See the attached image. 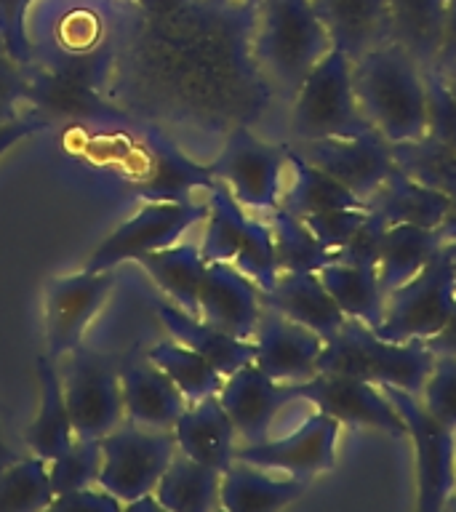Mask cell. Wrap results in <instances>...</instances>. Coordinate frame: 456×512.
<instances>
[{
	"mask_svg": "<svg viewBox=\"0 0 456 512\" xmlns=\"http://www.w3.org/2000/svg\"><path fill=\"white\" fill-rule=\"evenodd\" d=\"M312 166L334 176L350 192H355L363 203L382 187L395 171L392 144L384 139L376 128H368L363 134L344 136V139H318V142H302L299 150Z\"/></svg>",
	"mask_w": 456,
	"mask_h": 512,
	"instance_id": "cell-14",
	"label": "cell"
},
{
	"mask_svg": "<svg viewBox=\"0 0 456 512\" xmlns=\"http://www.w3.org/2000/svg\"><path fill=\"white\" fill-rule=\"evenodd\" d=\"M216 179L208 168L179 158L171 150L155 152L150 182L142 187L144 200H190V192L208 190Z\"/></svg>",
	"mask_w": 456,
	"mask_h": 512,
	"instance_id": "cell-37",
	"label": "cell"
},
{
	"mask_svg": "<svg viewBox=\"0 0 456 512\" xmlns=\"http://www.w3.org/2000/svg\"><path fill=\"white\" fill-rule=\"evenodd\" d=\"M54 488L48 480V462L30 454L0 470V512L51 510Z\"/></svg>",
	"mask_w": 456,
	"mask_h": 512,
	"instance_id": "cell-35",
	"label": "cell"
},
{
	"mask_svg": "<svg viewBox=\"0 0 456 512\" xmlns=\"http://www.w3.org/2000/svg\"><path fill=\"white\" fill-rule=\"evenodd\" d=\"M331 48L358 59L390 40L387 0H312Z\"/></svg>",
	"mask_w": 456,
	"mask_h": 512,
	"instance_id": "cell-22",
	"label": "cell"
},
{
	"mask_svg": "<svg viewBox=\"0 0 456 512\" xmlns=\"http://www.w3.org/2000/svg\"><path fill=\"white\" fill-rule=\"evenodd\" d=\"M120 387H123V408L128 422L150 430H171L187 408L182 390L171 382V376L144 360H126L120 366Z\"/></svg>",
	"mask_w": 456,
	"mask_h": 512,
	"instance_id": "cell-19",
	"label": "cell"
},
{
	"mask_svg": "<svg viewBox=\"0 0 456 512\" xmlns=\"http://www.w3.org/2000/svg\"><path fill=\"white\" fill-rule=\"evenodd\" d=\"M352 83L360 110L387 142H414L427 134L424 67L406 48L387 40L352 59Z\"/></svg>",
	"mask_w": 456,
	"mask_h": 512,
	"instance_id": "cell-1",
	"label": "cell"
},
{
	"mask_svg": "<svg viewBox=\"0 0 456 512\" xmlns=\"http://www.w3.org/2000/svg\"><path fill=\"white\" fill-rule=\"evenodd\" d=\"M222 472L176 451L155 486V499L168 512H208L219 507Z\"/></svg>",
	"mask_w": 456,
	"mask_h": 512,
	"instance_id": "cell-31",
	"label": "cell"
},
{
	"mask_svg": "<svg viewBox=\"0 0 456 512\" xmlns=\"http://www.w3.org/2000/svg\"><path fill=\"white\" fill-rule=\"evenodd\" d=\"M43 128H48V120L38 118V115H30V118H14L11 123H3V126H0V155L11 150L16 142H22V139H27V136L43 131Z\"/></svg>",
	"mask_w": 456,
	"mask_h": 512,
	"instance_id": "cell-46",
	"label": "cell"
},
{
	"mask_svg": "<svg viewBox=\"0 0 456 512\" xmlns=\"http://www.w3.org/2000/svg\"><path fill=\"white\" fill-rule=\"evenodd\" d=\"M448 0H387L390 40L422 67H435L443 43Z\"/></svg>",
	"mask_w": 456,
	"mask_h": 512,
	"instance_id": "cell-28",
	"label": "cell"
},
{
	"mask_svg": "<svg viewBox=\"0 0 456 512\" xmlns=\"http://www.w3.org/2000/svg\"><path fill=\"white\" fill-rule=\"evenodd\" d=\"M38 379H40V406L32 424L24 432V446L27 451L40 459H56L75 443L70 411L64 403L62 374L56 371L54 360L48 355L38 358Z\"/></svg>",
	"mask_w": 456,
	"mask_h": 512,
	"instance_id": "cell-26",
	"label": "cell"
},
{
	"mask_svg": "<svg viewBox=\"0 0 456 512\" xmlns=\"http://www.w3.org/2000/svg\"><path fill=\"white\" fill-rule=\"evenodd\" d=\"M435 363V352L424 342H390L363 326L347 320L320 352L318 371L366 379L376 387H398L406 392H422Z\"/></svg>",
	"mask_w": 456,
	"mask_h": 512,
	"instance_id": "cell-3",
	"label": "cell"
},
{
	"mask_svg": "<svg viewBox=\"0 0 456 512\" xmlns=\"http://www.w3.org/2000/svg\"><path fill=\"white\" fill-rule=\"evenodd\" d=\"M171 430H174L176 448L195 462L219 472L235 462L238 432L216 395H208L198 403H187Z\"/></svg>",
	"mask_w": 456,
	"mask_h": 512,
	"instance_id": "cell-20",
	"label": "cell"
},
{
	"mask_svg": "<svg viewBox=\"0 0 456 512\" xmlns=\"http://www.w3.org/2000/svg\"><path fill=\"white\" fill-rule=\"evenodd\" d=\"M456 62V0H448L446 8V27H443V43H440V54L435 67H446Z\"/></svg>",
	"mask_w": 456,
	"mask_h": 512,
	"instance_id": "cell-47",
	"label": "cell"
},
{
	"mask_svg": "<svg viewBox=\"0 0 456 512\" xmlns=\"http://www.w3.org/2000/svg\"><path fill=\"white\" fill-rule=\"evenodd\" d=\"M38 0H0V40L19 64H30V11Z\"/></svg>",
	"mask_w": 456,
	"mask_h": 512,
	"instance_id": "cell-42",
	"label": "cell"
},
{
	"mask_svg": "<svg viewBox=\"0 0 456 512\" xmlns=\"http://www.w3.org/2000/svg\"><path fill=\"white\" fill-rule=\"evenodd\" d=\"M307 480L262 470L256 464L235 462L222 472L219 507L227 512H275L304 494Z\"/></svg>",
	"mask_w": 456,
	"mask_h": 512,
	"instance_id": "cell-23",
	"label": "cell"
},
{
	"mask_svg": "<svg viewBox=\"0 0 456 512\" xmlns=\"http://www.w3.org/2000/svg\"><path fill=\"white\" fill-rule=\"evenodd\" d=\"M51 510H94V512H120L123 510V502L118 496H112L110 491H104L99 483L86 488H78V491H70V494L54 496L51 502Z\"/></svg>",
	"mask_w": 456,
	"mask_h": 512,
	"instance_id": "cell-45",
	"label": "cell"
},
{
	"mask_svg": "<svg viewBox=\"0 0 456 512\" xmlns=\"http://www.w3.org/2000/svg\"><path fill=\"white\" fill-rule=\"evenodd\" d=\"M296 398L315 406V411L334 416L342 427L376 430L390 438H406V424L387 392L366 379L318 371L307 382L294 384Z\"/></svg>",
	"mask_w": 456,
	"mask_h": 512,
	"instance_id": "cell-12",
	"label": "cell"
},
{
	"mask_svg": "<svg viewBox=\"0 0 456 512\" xmlns=\"http://www.w3.org/2000/svg\"><path fill=\"white\" fill-rule=\"evenodd\" d=\"M443 235L432 227L419 224H390L384 232L382 256L376 264L379 286L384 294H392L395 288L411 280L432 256L443 248Z\"/></svg>",
	"mask_w": 456,
	"mask_h": 512,
	"instance_id": "cell-29",
	"label": "cell"
},
{
	"mask_svg": "<svg viewBox=\"0 0 456 512\" xmlns=\"http://www.w3.org/2000/svg\"><path fill=\"white\" fill-rule=\"evenodd\" d=\"M22 67L24 64L16 62L0 40V126L19 118L16 110L30 96V80H27Z\"/></svg>",
	"mask_w": 456,
	"mask_h": 512,
	"instance_id": "cell-44",
	"label": "cell"
},
{
	"mask_svg": "<svg viewBox=\"0 0 456 512\" xmlns=\"http://www.w3.org/2000/svg\"><path fill=\"white\" fill-rule=\"evenodd\" d=\"M339 435H342V424L336 422L334 416L315 411L294 432H288L283 438L243 443V446L235 448V459L256 464L262 470L310 480L320 472H328L336 464Z\"/></svg>",
	"mask_w": 456,
	"mask_h": 512,
	"instance_id": "cell-13",
	"label": "cell"
},
{
	"mask_svg": "<svg viewBox=\"0 0 456 512\" xmlns=\"http://www.w3.org/2000/svg\"><path fill=\"white\" fill-rule=\"evenodd\" d=\"M451 206V195L435 187L416 182L414 176L395 168L390 179L368 198L366 208L387 219V224H419L438 230L446 211Z\"/></svg>",
	"mask_w": 456,
	"mask_h": 512,
	"instance_id": "cell-25",
	"label": "cell"
},
{
	"mask_svg": "<svg viewBox=\"0 0 456 512\" xmlns=\"http://www.w3.org/2000/svg\"><path fill=\"white\" fill-rule=\"evenodd\" d=\"M262 304L302 323L326 342L347 323V315L328 294L318 272H280L275 286L262 291Z\"/></svg>",
	"mask_w": 456,
	"mask_h": 512,
	"instance_id": "cell-21",
	"label": "cell"
},
{
	"mask_svg": "<svg viewBox=\"0 0 456 512\" xmlns=\"http://www.w3.org/2000/svg\"><path fill=\"white\" fill-rule=\"evenodd\" d=\"M427 80V134L456 150V99L440 78L438 67H424Z\"/></svg>",
	"mask_w": 456,
	"mask_h": 512,
	"instance_id": "cell-41",
	"label": "cell"
},
{
	"mask_svg": "<svg viewBox=\"0 0 456 512\" xmlns=\"http://www.w3.org/2000/svg\"><path fill=\"white\" fill-rule=\"evenodd\" d=\"M366 211L368 208H334V211H320V214L302 216V219L312 235L336 256V251L344 246V240L350 238Z\"/></svg>",
	"mask_w": 456,
	"mask_h": 512,
	"instance_id": "cell-43",
	"label": "cell"
},
{
	"mask_svg": "<svg viewBox=\"0 0 456 512\" xmlns=\"http://www.w3.org/2000/svg\"><path fill=\"white\" fill-rule=\"evenodd\" d=\"M115 278L112 270H83L75 275L56 278L46 294V339L48 358H67L78 344H83L88 323L102 310L110 296Z\"/></svg>",
	"mask_w": 456,
	"mask_h": 512,
	"instance_id": "cell-15",
	"label": "cell"
},
{
	"mask_svg": "<svg viewBox=\"0 0 456 512\" xmlns=\"http://www.w3.org/2000/svg\"><path fill=\"white\" fill-rule=\"evenodd\" d=\"M176 451L174 430H150L134 422H120L102 438V470L96 483L118 496L126 507L155 491Z\"/></svg>",
	"mask_w": 456,
	"mask_h": 512,
	"instance_id": "cell-8",
	"label": "cell"
},
{
	"mask_svg": "<svg viewBox=\"0 0 456 512\" xmlns=\"http://www.w3.org/2000/svg\"><path fill=\"white\" fill-rule=\"evenodd\" d=\"M328 294L334 296L347 320H358L368 328H379L387 307V294L379 286V275L368 267H352L344 262H331L318 272Z\"/></svg>",
	"mask_w": 456,
	"mask_h": 512,
	"instance_id": "cell-32",
	"label": "cell"
},
{
	"mask_svg": "<svg viewBox=\"0 0 456 512\" xmlns=\"http://www.w3.org/2000/svg\"><path fill=\"white\" fill-rule=\"evenodd\" d=\"M456 307V270L446 243L414 278L387 294L376 334L390 342H427L446 326Z\"/></svg>",
	"mask_w": 456,
	"mask_h": 512,
	"instance_id": "cell-6",
	"label": "cell"
},
{
	"mask_svg": "<svg viewBox=\"0 0 456 512\" xmlns=\"http://www.w3.org/2000/svg\"><path fill=\"white\" fill-rule=\"evenodd\" d=\"M280 208H286L294 216H310L320 211H334V208H366V203L342 182H336L334 176L312 166L302 152L288 150Z\"/></svg>",
	"mask_w": 456,
	"mask_h": 512,
	"instance_id": "cell-27",
	"label": "cell"
},
{
	"mask_svg": "<svg viewBox=\"0 0 456 512\" xmlns=\"http://www.w3.org/2000/svg\"><path fill=\"white\" fill-rule=\"evenodd\" d=\"M438 232L443 235V240H454L456 238V192H451V206L446 211V219L438 227Z\"/></svg>",
	"mask_w": 456,
	"mask_h": 512,
	"instance_id": "cell-50",
	"label": "cell"
},
{
	"mask_svg": "<svg viewBox=\"0 0 456 512\" xmlns=\"http://www.w3.org/2000/svg\"><path fill=\"white\" fill-rule=\"evenodd\" d=\"M392 158L400 171L414 176L416 182L435 187L440 192H456V150L424 134L414 142L392 144Z\"/></svg>",
	"mask_w": 456,
	"mask_h": 512,
	"instance_id": "cell-36",
	"label": "cell"
},
{
	"mask_svg": "<svg viewBox=\"0 0 456 512\" xmlns=\"http://www.w3.org/2000/svg\"><path fill=\"white\" fill-rule=\"evenodd\" d=\"M387 219L376 211H366L360 224L352 230V235L344 240V246L336 251V262L352 264V267H368L376 270L379 256H382L384 232H387Z\"/></svg>",
	"mask_w": 456,
	"mask_h": 512,
	"instance_id": "cell-40",
	"label": "cell"
},
{
	"mask_svg": "<svg viewBox=\"0 0 456 512\" xmlns=\"http://www.w3.org/2000/svg\"><path fill=\"white\" fill-rule=\"evenodd\" d=\"M62 387L78 440H102L123 422L126 408H123L120 366L112 358H104L99 352L78 344L67 355Z\"/></svg>",
	"mask_w": 456,
	"mask_h": 512,
	"instance_id": "cell-9",
	"label": "cell"
},
{
	"mask_svg": "<svg viewBox=\"0 0 456 512\" xmlns=\"http://www.w3.org/2000/svg\"><path fill=\"white\" fill-rule=\"evenodd\" d=\"M144 270L150 272L155 286L166 294V299L182 307L190 315H198L200 304V283L206 275V259L200 254V246L192 243H174V246L160 248L152 254H144L136 259Z\"/></svg>",
	"mask_w": 456,
	"mask_h": 512,
	"instance_id": "cell-30",
	"label": "cell"
},
{
	"mask_svg": "<svg viewBox=\"0 0 456 512\" xmlns=\"http://www.w3.org/2000/svg\"><path fill=\"white\" fill-rule=\"evenodd\" d=\"M406 424L416 454V507L438 512L456 488V432L443 424L416 392L382 387Z\"/></svg>",
	"mask_w": 456,
	"mask_h": 512,
	"instance_id": "cell-7",
	"label": "cell"
},
{
	"mask_svg": "<svg viewBox=\"0 0 456 512\" xmlns=\"http://www.w3.org/2000/svg\"><path fill=\"white\" fill-rule=\"evenodd\" d=\"M240 6H246V8H256L259 6V3H262V0H238Z\"/></svg>",
	"mask_w": 456,
	"mask_h": 512,
	"instance_id": "cell-54",
	"label": "cell"
},
{
	"mask_svg": "<svg viewBox=\"0 0 456 512\" xmlns=\"http://www.w3.org/2000/svg\"><path fill=\"white\" fill-rule=\"evenodd\" d=\"M446 254H448V259H451V264H454V270H456V238L448 240V243H446Z\"/></svg>",
	"mask_w": 456,
	"mask_h": 512,
	"instance_id": "cell-52",
	"label": "cell"
},
{
	"mask_svg": "<svg viewBox=\"0 0 456 512\" xmlns=\"http://www.w3.org/2000/svg\"><path fill=\"white\" fill-rule=\"evenodd\" d=\"M200 318L238 339H254L262 318V291L230 262H208L200 283Z\"/></svg>",
	"mask_w": 456,
	"mask_h": 512,
	"instance_id": "cell-18",
	"label": "cell"
},
{
	"mask_svg": "<svg viewBox=\"0 0 456 512\" xmlns=\"http://www.w3.org/2000/svg\"><path fill=\"white\" fill-rule=\"evenodd\" d=\"M147 358L171 376V382L182 390L187 403H198V400L222 390L224 376L200 352H195L187 344L176 342V339H166V342H158L155 347H150Z\"/></svg>",
	"mask_w": 456,
	"mask_h": 512,
	"instance_id": "cell-34",
	"label": "cell"
},
{
	"mask_svg": "<svg viewBox=\"0 0 456 512\" xmlns=\"http://www.w3.org/2000/svg\"><path fill=\"white\" fill-rule=\"evenodd\" d=\"M286 166L288 147L264 142L248 128H235L208 171L246 211L264 216L280 206Z\"/></svg>",
	"mask_w": 456,
	"mask_h": 512,
	"instance_id": "cell-10",
	"label": "cell"
},
{
	"mask_svg": "<svg viewBox=\"0 0 456 512\" xmlns=\"http://www.w3.org/2000/svg\"><path fill=\"white\" fill-rule=\"evenodd\" d=\"M206 203V232L200 240L203 259L235 264L259 291H270L280 270L267 219L246 211L219 179L206 190Z\"/></svg>",
	"mask_w": 456,
	"mask_h": 512,
	"instance_id": "cell-4",
	"label": "cell"
},
{
	"mask_svg": "<svg viewBox=\"0 0 456 512\" xmlns=\"http://www.w3.org/2000/svg\"><path fill=\"white\" fill-rule=\"evenodd\" d=\"M424 344H427L435 355H454L456 358V307L454 312H451V318H448L446 326L440 328L438 334L432 336V339H427Z\"/></svg>",
	"mask_w": 456,
	"mask_h": 512,
	"instance_id": "cell-48",
	"label": "cell"
},
{
	"mask_svg": "<svg viewBox=\"0 0 456 512\" xmlns=\"http://www.w3.org/2000/svg\"><path fill=\"white\" fill-rule=\"evenodd\" d=\"M254 11L256 62L294 96L312 67L331 51L326 27L312 0H262Z\"/></svg>",
	"mask_w": 456,
	"mask_h": 512,
	"instance_id": "cell-2",
	"label": "cell"
},
{
	"mask_svg": "<svg viewBox=\"0 0 456 512\" xmlns=\"http://www.w3.org/2000/svg\"><path fill=\"white\" fill-rule=\"evenodd\" d=\"M443 510L456 512V488H454V491H451V496H448V499H446V504H443Z\"/></svg>",
	"mask_w": 456,
	"mask_h": 512,
	"instance_id": "cell-53",
	"label": "cell"
},
{
	"mask_svg": "<svg viewBox=\"0 0 456 512\" xmlns=\"http://www.w3.org/2000/svg\"><path fill=\"white\" fill-rule=\"evenodd\" d=\"M16 459H22V454H19L14 448V443L8 440L6 424H3V416H0V470L8 467L11 462H16Z\"/></svg>",
	"mask_w": 456,
	"mask_h": 512,
	"instance_id": "cell-49",
	"label": "cell"
},
{
	"mask_svg": "<svg viewBox=\"0 0 456 512\" xmlns=\"http://www.w3.org/2000/svg\"><path fill=\"white\" fill-rule=\"evenodd\" d=\"M419 398L440 422L456 432V358L454 355H435L432 371L424 382Z\"/></svg>",
	"mask_w": 456,
	"mask_h": 512,
	"instance_id": "cell-39",
	"label": "cell"
},
{
	"mask_svg": "<svg viewBox=\"0 0 456 512\" xmlns=\"http://www.w3.org/2000/svg\"><path fill=\"white\" fill-rule=\"evenodd\" d=\"M275 240V256H278L280 272H320L326 264L336 262L334 251H328L302 216H294L286 208H272L264 214Z\"/></svg>",
	"mask_w": 456,
	"mask_h": 512,
	"instance_id": "cell-33",
	"label": "cell"
},
{
	"mask_svg": "<svg viewBox=\"0 0 456 512\" xmlns=\"http://www.w3.org/2000/svg\"><path fill=\"white\" fill-rule=\"evenodd\" d=\"M155 312H158L160 323L168 328L171 339L200 352L222 376L235 374L246 363H254V342L238 339L222 328L211 326L200 315H190L182 307H176L171 299H158Z\"/></svg>",
	"mask_w": 456,
	"mask_h": 512,
	"instance_id": "cell-24",
	"label": "cell"
},
{
	"mask_svg": "<svg viewBox=\"0 0 456 512\" xmlns=\"http://www.w3.org/2000/svg\"><path fill=\"white\" fill-rule=\"evenodd\" d=\"M206 200H147L131 219L107 235L88 259L86 270H115L123 262H136L144 254L179 243L184 232L203 222Z\"/></svg>",
	"mask_w": 456,
	"mask_h": 512,
	"instance_id": "cell-11",
	"label": "cell"
},
{
	"mask_svg": "<svg viewBox=\"0 0 456 512\" xmlns=\"http://www.w3.org/2000/svg\"><path fill=\"white\" fill-rule=\"evenodd\" d=\"M352 83V59L339 48H331L304 78L294 94L291 134L299 144L318 139H344L368 131Z\"/></svg>",
	"mask_w": 456,
	"mask_h": 512,
	"instance_id": "cell-5",
	"label": "cell"
},
{
	"mask_svg": "<svg viewBox=\"0 0 456 512\" xmlns=\"http://www.w3.org/2000/svg\"><path fill=\"white\" fill-rule=\"evenodd\" d=\"M440 78H443V83H446V88L451 91V96L456 99V62L446 64V67H438Z\"/></svg>",
	"mask_w": 456,
	"mask_h": 512,
	"instance_id": "cell-51",
	"label": "cell"
},
{
	"mask_svg": "<svg viewBox=\"0 0 456 512\" xmlns=\"http://www.w3.org/2000/svg\"><path fill=\"white\" fill-rule=\"evenodd\" d=\"M254 363L283 384L307 382L318 374V360L326 339L302 323L264 307L254 331Z\"/></svg>",
	"mask_w": 456,
	"mask_h": 512,
	"instance_id": "cell-16",
	"label": "cell"
},
{
	"mask_svg": "<svg viewBox=\"0 0 456 512\" xmlns=\"http://www.w3.org/2000/svg\"><path fill=\"white\" fill-rule=\"evenodd\" d=\"M102 470V440H75L64 454L48 462L54 496L94 486Z\"/></svg>",
	"mask_w": 456,
	"mask_h": 512,
	"instance_id": "cell-38",
	"label": "cell"
},
{
	"mask_svg": "<svg viewBox=\"0 0 456 512\" xmlns=\"http://www.w3.org/2000/svg\"><path fill=\"white\" fill-rule=\"evenodd\" d=\"M216 398L224 406L227 416L235 424V432L243 443L270 438V427L275 416L288 406L296 403L294 384L275 382L264 374L256 363H246L235 374L224 376L222 390Z\"/></svg>",
	"mask_w": 456,
	"mask_h": 512,
	"instance_id": "cell-17",
	"label": "cell"
}]
</instances>
